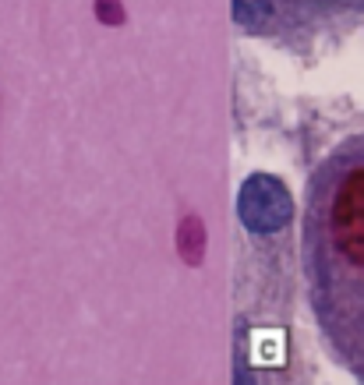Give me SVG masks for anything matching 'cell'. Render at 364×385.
I'll return each mask as SVG.
<instances>
[{
  "mask_svg": "<svg viewBox=\"0 0 364 385\" xmlns=\"http://www.w3.org/2000/svg\"><path fill=\"white\" fill-rule=\"evenodd\" d=\"M318 290L329 297L325 322L364 374V159L329 173V198L318 205Z\"/></svg>",
  "mask_w": 364,
  "mask_h": 385,
  "instance_id": "6da1fadb",
  "label": "cell"
},
{
  "mask_svg": "<svg viewBox=\"0 0 364 385\" xmlns=\"http://www.w3.org/2000/svg\"><path fill=\"white\" fill-rule=\"evenodd\" d=\"M237 212H241V223L255 233H276L290 223L293 216V198L290 191L269 177V173H255L244 181L241 188V198H237Z\"/></svg>",
  "mask_w": 364,
  "mask_h": 385,
  "instance_id": "7a4b0ae2",
  "label": "cell"
},
{
  "mask_svg": "<svg viewBox=\"0 0 364 385\" xmlns=\"http://www.w3.org/2000/svg\"><path fill=\"white\" fill-rule=\"evenodd\" d=\"M237 18H241V22H251V25L262 22V15H258L255 8H244V4H237Z\"/></svg>",
  "mask_w": 364,
  "mask_h": 385,
  "instance_id": "3957f363",
  "label": "cell"
}]
</instances>
